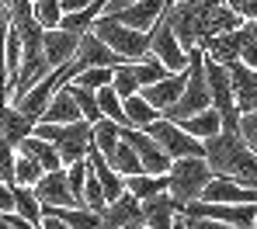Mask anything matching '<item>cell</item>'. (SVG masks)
<instances>
[{
  "instance_id": "cell-13",
  "label": "cell",
  "mask_w": 257,
  "mask_h": 229,
  "mask_svg": "<svg viewBox=\"0 0 257 229\" xmlns=\"http://www.w3.org/2000/svg\"><path fill=\"white\" fill-rule=\"evenodd\" d=\"M77 46H80V35H70L63 28H52L42 35V49H45V66L49 73H56L59 66H66L73 56H77Z\"/></svg>"
},
{
  "instance_id": "cell-27",
  "label": "cell",
  "mask_w": 257,
  "mask_h": 229,
  "mask_svg": "<svg viewBox=\"0 0 257 229\" xmlns=\"http://www.w3.org/2000/svg\"><path fill=\"white\" fill-rule=\"evenodd\" d=\"M42 215H56L70 229H101V215L90 208H42Z\"/></svg>"
},
{
  "instance_id": "cell-31",
  "label": "cell",
  "mask_w": 257,
  "mask_h": 229,
  "mask_svg": "<svg viewBox=\"0 0 257 229\" xmlns=\"http://www.w3.org/2000/svg\"><path fill=\"white\" fill-rule=\"evenodd\" d=\"M132 70H136L139 91H143V87H153V84H160L164 77H171V70H167L160 59H153V56H146L143 63H132Z\"/></svg>"
},
{
  "instance_id": "cell-15",
  "label": "cell",
  "mask_w": 257,
  "mask_h": 229,
  "mask_svg": "<svg viewBox=\"0 0 257 229\" xmlns=\"http://www.w3.org/2000/svg\"><path fill=\"white\" fill-rule=\"evenodd\" d=\"M229 80H233V94H236V111L240 115L257 111V70L243 66V63H233Z\"/></svg>"
},
{
  "instance_id": "cell-47",
  "label": "cell",
  "mask_w": 257,
  "mask_h": 229,
  "mask_svg": "<svg viewBox=\"0 0 257 229\" xmlns=\"http://www.w3.org/2000/svg\"><path fill=\"white\" fill-rule=\"evenodd\" d=\"M7 25V7H0V28Z\"/></svg>"
},
{
  "instance_id": "cell-39",
  "label": "cell",
  "mask_w": 257,
  "mask_h": 229,
  "mask_svg": "<svg viewBox=\"0 0 257 229\" xmlns=\"http://www.w3.org/2000/svg\"><path fill=\"white\" fill-rule=\"evenodd\" d=\"M240 139L250 146L257 153V111H250V115H240Z\"/></svg>"
},
{
  "instance_id": "cell-18",
  "label": "cell",
  "mask_w": 257,
  "mask_h": 229,
  "mask_svg": "<svg viewBox=\"0 0 257 229\" xmlns=\"http://www.w3.org/2000/svg\"><path fill=\"white\" fill-rule=\"evenodd\" d=\"M87 160H90V174L101 181L104 201H108V205H111V201H118V198L125 194V177H122V174H115V170H111V163H108L97 149H90V156H87Z\"/></svg>"
},
{
  "instance_id": "cell-8",
  "label": "cell",
  "mask_w": 257,
  "mask_h": 229,
  "mask_svg": "<svg viewBox=\"0 0 257 229\" xmlns=\"http://www.w3.org/2000/svg\"><path fill=\"white\" fill-rule=\"evenodd\" d=\"M150 56L160 59L171 73H188V52L181 49L171 21H167V14H164V18L157 21V28L150 32Z\"/></svg>"
},
{
  "instance_id": "cell-45",
  "label": "cell",
  "mask_w": 257,
  "mask_h": 229,
  "mask_svg": "<svg viewBox=\"0 0 257 229\" xmlns=\"http://www.w3.org/2000/svg\"><path fill=\"white\" fill-rule=\"evenodd\" d=\"M42 229H70L66 222H59L56 215H42Z\"/></svg>"
},
{
  "instance_id": "cell-52",
  "label": "cell",
  "mask_w": 257,
  "mask_h": 229,
  "mask_svg": "<svg viewBox=\"0 0 257 229\" xmlns=\"http://www.w3.org/2000/svg\"><path fill=\"white\" fill-rule=\"evenodd\" d=\"M250 187H257V181H254V184H250Z\"/></svg>"
},
{
  "instance_id": "cell-35",
  "label": "cell",
  "mask_w": 257,
  "mask_h": 229,
  "mask_svg": "<svg viewBox=\"0 0 257 229\" xmlns=\"http://www.w3.org/2000/svg\"><path fill=\"white\" fill-rule=\"evenodd\" d=\"M42 167L32 160V156H21L18 153V160H14V184H21V187H35V184L42 181Z\"/></svg>"
},
{
  "instance_id": "cell-2",
  "label": "cell",
  "mask_w": 257,
  "mask_h": 229,
  "mask_svg": "<svg viewBox=\"0 0 257 229\" xmlns=\"http://www.w3.org/2000/svg\"><path fill=\"white\" fill-rule=\"evenodd\" d=\"M205 163L215 177H229L243 187H250L257 181V153L240 139V132H219L215 139H209Z\"/></svg>"
},
{
  "instance_id": "cell-46",
  "label": "cell",
  "mask_w": 257,
  "mask_h": 229,
  "mask_svg": "<svg viewBox=\"0 0 257 229\" xmlns=\"http://www.w3.org/2000/svg\"><path fill=\"white\" fill-rule=\"evenodd\" d=\"M174 229H191V226H188V219H181V215H177V222H174Z\"/></svg>"
},
{
  "instance_id": "cell-22",
  "label": "cell",
  "mask_w": 257,
  "mask_h": 229,
  "mask_svg": "<svg viewBox=\"0 0 257 229\" xmlns=\"http://www.w3.org/2000/svg\"><path fill=\"white\" fill-rule=\"evenodd\" d=\"M184 132L191 139H198V142H209L222 132V118H219V111L215 108H205V111H198V115H191V118H184V122H177Z\"/></svg>"
},
{
  "instance_id": "cell-17",
  "label": "cell",
  "mask_w": 257,
  "mask_h": 229,
  "mask_svg": "<svg viewBox=\"0 0 257 229\" xmlns=\"http://www.w3.org/2000/svg\"><path fill=\"white\" fill-rule=\"evenodd\" d=\"M174 222H177V201L167 191L143 201V226L146 229H174Z\"/></svg>"
},
{
  "instance_id": "cell-29",
  "label": "cell",
  "mask_w": 257,
  "mask_h": 229,
  "mask_svg": "<svg viewBox=\"0 0 257 229\" xmlns=\"http://www.w3.org/2000/svg\"><path fill=\"white\" fill-rule=\"evenodd\" d=\"M90 129H94V149H97L101 156H111L115 146L122 142V125H115V122H108V118H97Z\"/></svg>"
},
{
  "instance_id": "cell-41",
  "label": "cell",
  "mask_w": 257,
  "mask_h": 229,
  "mask_svg": "<svg viewBox=\"0 0 257 229\" xmlns=\"http://www.w3.org/2000/svg\"><path fill=\"white\" fill-rule=\"evenodd\" d=\"M0 215H14V191L4 181H0Z\"/></svg>"
},
{
  "instance_id": "cell-19",
  "label": "cell",
  "mask_w": 257,
  "mask_h": 229,
  "mask_svg": "<svg viewBox=\"0 0 257 229\" xmlns=\"http://www.w3.org/2000/svg\"><path fill=\"white\" fill-rule=\"evenodd\" d=\"M202 52H205L209 63H219V66H233V63H240V28L209 39V42L202 46Z\"/></svg>"
},
{
  "instance_id": "cell-26",
  "label": "cell",
  "mask_w": 257,
  "mask_h": 229,
  "mask_svg": "<svg viewBox=\"0 0 257 229\" xmlns=\"http://www.w3.org/2000/svg\"><path fill=\"white\" fill-rule=\"evenodd\" d=\"M167 174L164 177H153V174H136V177H125V191L136 198V201H150V198H157V194H164L167 191Z\"/></svg>"
},
{
  "instance_id": "cell-28",
  "label": "cell",
  "mask_w": 257,
  "mask_h": 229,
  "mask_svg": "<svg viewBox=\"0 0 257 229\" xmlns=\"http://www.w3.org/2000/svg\"><path fill=\"white\" fill-rule=\"evenodd\" d=\"M108 163H111V170L115 174H122V177H136V174H143V163H139V153L128 146L125 139L115 146V153L111 156H104Z\"/></svg>"
},
{
  "instance_id": "cell-11",
  "label": "cell",
  "mask_w": 257,
  "mask_h": 229,
  "mask_svg": "<svg viewBox=\"0 0 257 229\" xmlns=\"http://www.w3.org/2000/svg\"><path fill=\"white\" fill-rule=\"evenodd\" d=\"M164 11H167V0H136V4H128L125 11H118V14H108V18L122 21L125 28H132V32H143V35H150V32L157 28V21L164 18Z\"/></svg>"
},
{
  "instance_id": "cell-38",
  "label": "cell",
  "mask_w": 257,
  "mask_h": 229,
  "mask_svg": "<svg viewBox=\"0 0 257 229\" xmlns=\"http://www.w3.org/2000/svg\"><path fill=\"white\" fill-rule=\"evenodd\" d=\"M222 4H226L243 25H247V21H257V0H222Z\"/></svg>"
},
{
  "instance_id": "cell-33",
  "label": "cell",
  "mask_w": 257,
  "mask_h": 229,
  "mask_svg": "<svg viewBox=\"0 0 257 229\" xmlns=\"http://www.w3.org/2000/svg\"><path fill=\"white\" fill-rule=\"evenodd\" d=\"M70 94H73V104H77V111H80V118L84 122H97L101 118V108H97V94L94 91H84V87H77V84H66Z\"/></svg>"
},
{
  "instance_id": "cell-36",
  "label": "cell",
  "mask_w": 257,
  "mask_h": 229,
  "mask_svg": "<svg viewBox=\"0 0 257 229\" xmlns=\"http://www.w3.org/2000/svg\"><path fill=\"white\" fill-rule=\"evenodd\" d=\"M111 91L118 94V97L139 94V80H136V70H132V63H122V66H115V77H111Z\"/></svg>"
},
{
  "instance_id": "cell-3",
  "label": "cell",
  "mask_w": 257,
  "mask_h": 229,
  "mask_svg": "<svg viewBox=\"0 0 257 229\" xmlns=\"http://www.w3.org/2000/svg\"><path fill=\"white\" fill-rule=\"evenodd\" d=\"M32 136L52 142L56 153H59V160H63V167L87 160L90 149H94V129H90V122H84V118L80 122H66V125H45V122H39Z\"/></svg>"
},
{
  "instance_id": "cell-4",
  "label": "cell",
  "mask_w": 257,
  "mask_h": 229,
  "mask_svg": "<svg viewBox=\"0 0 257 229\" xmlns=\"http://www.w3.org/2000/svg\"><path fill=\"white\" fill-rule=\"evenodd\" d=\"M215 174L209 170V163L202 160V156H188V160H174L171 170H167V194H171L174 201H177V215H181V208L184 205H191V201H198L202 198V191L209 187Z\"/></svg>"
},
{
  "instance_id": "cell-9",
  "label": "cell",
  "mask_w": 257,
  "mask_h": 229,
  "mask_svg": "<svg viewBox=\"0 0 257 229\" xmlns=\"http://www.w3.org/2000/svg\"><path fill=\"white\" fill-rule=\"evenodd\" d=\"M122 139H125L128 146L139 153V163H143V174H153V177H164L167 170H171V156L150 139V132H143V129H122Z\"/></svg>"
},
{
  "instance_id": "cell-50",
  "label": "cell",
  "mask_w": 257,
  "mask_h": 229,
  "mask_svg": "<svg viewBox=\"0 0 257 229\" xmlns=\"http://www.w3.org/2000/svg\"><path fill=\"white\" fill-rule=\"evenodd\" d=\"M0 42H4V28H0Z\"/></svg>"
},
{
  "instance_id": "cell-32",
  "label": "cell",
  "mask_w": 257,
  "mask_h": 229,
  "mask_svg": "<svg viewBox=\"0 0 257 229\" xmlns=\"http://www.w3.org/2000/svg\"><path fill=\"white\" fill-rule=\"evenodd\" d=\"M111 77H115V70L111 66H90L84 70L80 77H73L70 84H77V87H84V91H101V87H111Z\"/></svg>"
},
{
  "instance_id": "cell-48",
  "label": "cell",
  "mask_w": 257,
  "mask_h": 229,
  "mask_svg": "<svg viewBox=\"0 0 257 229\" xmlns=\"http://www.w3.org/2000/svg\"><path fill=\"white\" fill-rule=\"evenodd\" d=\"M177 4H181V0H167V11H171V7H177Z\"/></svg>"
},
{
  "instance_id": "cell-30",
  "label": "cell",
  "mask_w": 257,
  "mask_h": 229,
  "mask_svg": "<svg viewBox=\"0 0 257 229\" xmlns=\"http://www.w3.org/2000/svg\"><path fill=\"white\" fill-rule=\"evenodd\" d=\"M97 108H101V118H108V122H115V125L128 129L125 104H122V97L111 91V87H101V91H97Z\"/></svg>"
},
{
  "instance_id": "cell-53",
  "label": "cell",
  "mask_w": 257,
  "mask_h": 229,
  "mask_svg": "<svg viewBox=\"0 0 257 229\" xmlns=\"http://www.w3.org/2000/svg\"><path fill=\"white\" fill-rule=\"evenodd\" d=\"M254 229H257V219H254Z\"/></svg>"
},
{
  "instance_id": "cell-5",
  "label": "cell",
  "mask_w": 257,
  "mask_h": 229,
  "mask_svg": "<svg viewBox=\"0 0 257 229\" xmlns=\"http://www.w3.org/2000/svg\"><path fill=\"white\" fill-rule=\"evenodd\" d=\"M90 32L111 49L118 59H125V63H143V59L150 56V35L132 32V28H125L122 21H115V18H108V14L97 18V21L90 25Z\"/></svg>"
},
{
  "instance_id": "cell-23",
  "label": "cell",
  "mask_w": 257,
  "mask_h": 229,
  "mask_svg": "<svg viewBox=\"0 0 257 229\" xmlns=\"http://www.w3.org/2000/svg\"><path fill=\"white\" fill-rule=\"evenodd\" d=\"M18 153H21V156H32L45 174H49V170H63V160H59L56 146L45 142V139H39V136H28L21 146H18Z\"/></svg>"
},
{
  "instance_id": "cell-14",
  "label": "cell",
  "mask_w": 257,
  "mask_h": 229,
  "mask_svg": "<svg viewBox=\"0 0 257 229\" xmlns=\"http://www.w3.org/2000/svg\"><path fill=\"white\" fill-rule=\"evenodd\" d=\"M184 84H188V73H171V77H164L160 84H153V87H143V97L160 111V115H167L174 104L181 101V94H184Z\"/></svg>"
},
{
  "instance_id": "cell-20",
  "label": "cell",
  "mask_w": 257,
  "mask_h": 229,
  "mask_svg": "<svg viewBox=\"0 0 257 229\" xmlns=\"http://www.w3.org/2000/svg\"><path fill=\"white\" fill-rule=\"evenodd\" d=\"M39 122H45V125H66V122H80V111H77L73 94H70V87H66V84L52 94V101H49V108H45V115L39 118ZM39 122H35V125H39Z\"/></svg>"
},
{
  "instance_id": "cell-10",
  "label": "cell",
  "mask_w": 257,
  "mask_h": 229,
  "mask_svg": "<svg viewBox=\"0 0 257 229\" xmlns=\"http://www.w3.org/2000/svg\"><path fill=\"white\" fill-rule=\"evenodd\" d=\"M32 191H35V198H39L42 208H84L77 201V194L70 191L66 170H49V174H42V181L35 184Z\"/></svg>"
},
{
  "instance_id": "cell-44",
  "label": "cell",
  "mask_w": 257,
  "mask_h": 229,
  "mask_svg": "<svg viewBox=\"0 0 257 229\" xmlns=\"http://www.w3.org/2000/svg\"><path fill=\"white\" fill-rule=\"evenodd\" d=\"M128 4H136V0H104V11H101V18H104V14H118V11H125Z\"/></svg>"
},
{
  "instance_id": "cell-7",
  "label": "cell",
  "mask_w": 257,
  "mask_h": 229,
  "mask_svg": "<svg viewBox=\"0 0 257 229\" xmlns=\"http://www.w3.org/2000/svg\"><path fill=\"white\" fill-rule=\"evenodd\" d=\"M184 219H209V222H226L236 229H254L257 205H209V201H191L181 208Z\"/></svg>"
},
{
  "instance_id": "cell-42",
  "label": "cell",
  "mask_w": 257,
  "mask_h": 229,
  "mask_svg": "<svg viewBox=\"0 0 257 229\" xmlns=\"http://www.w3.org/2000/svg\"><path fill=\"white\" fill-rule=\"evenodd\" d=\"M97 0H59V7H63V14H80L87 7H94Z\"/></svg>"
},
{
  "instance_id": "cell-12",
  "label": "cell",
  "mask_w": 257,
  "mask_h": 229,
  "mask_svg": "<svg viewBox=\"0 0 257 229\" xmlns=\"http://www.w3.org/2000/svg\"><path fill=\"white\" fill-rule=\"evenodd\" d=\"M198 201H209V205H257V187H243V184L229 181V177H212Z\"/></svg>"
},
{
  "instance_id": "cell-51",
  "label": "cell",
  "mask_w": 257,
  "mask_h": 229,
  "mask_svg": "<svg viewBox=\"0 0 257 229\" xmlns=\"http://www.w3.org/2000/svg\"><path fill=\"white\" fill-rule=\"evenodd\" d=\"M0 7H7V0H0Z\"/></svg>"
},
{
  "instance_id": "cell-21",
  "label": "cell",
  "mask_w": 257,
  "mask_h": 229,
  "mask_svg": "<svg viewBox=\"0 0 257 229\" xmlns=\"http://www.w3.org/2000/svg\"><path fill=\"white\" fill-rule=\"evenodd\" d=\"M0 132H4V139L18 149L25 139L35 132V122H32V118H25L14 104H4V108H0Z\"/></svg>"
},
{
  "instance_id": "cell-40",
  "label": "cell",
  "mask_w": 257,
  "mask_h": 229,
  "mask_svg": "<svg viewBox=\"0 0 257 229\" xmlns=\"http://www.w3.org/2000/svg\"><path fill=\"white\" fill-rule=\"evenodd\" d=\"M11 104V70H7V59H4V46H0V108Z\"/></svg>"
},
{
  "instance_id": "cell-16",
  "label": "cell",
  "mask_w": 257,
  "mask_h": 229,
  "mask_svg": "<svg viewBox=\"0 0 257 229\" xmlns=\"http://www.w3.org/2000/svg\"><path fill=\"white\" fill-rule=\"evenodd\" d=\"M136 222H143V201H136L128 191L101 212V229H125Z\"/></svg>"
},
{
  "instance_id": "cell-34",
  "label": "cell",
  "mask_w": 257,
  "mask_h": 229,
  "mask_svg": "<svg viewBox=\"0 0 257 229\" xmlns=\"http://www.w3.org/2000/svg\"><path fill=\"white\" fill-rule=\"evenodd\" d=\"M32 14H35V21L42 25L45 32L59 28V21H63V7H59V0H32Z\"/></svg>"
},
{
  "instance_id": "cell-49",
  "label": "cell",
  "mask_w": 257,
  "mask_h": 229,
  "mask_svg": "<svg viewBox=\"0 0 257 229\" xmlns=\"http://www.w3.org/2000/svg\"><path fill=\"white\" fill-rule=\"evenodd\" d=\"M0 229H11V226H7V219H4V215H0Z\"/></svg>"
},
{
  "instance_id": "cell-6",
  "label": "cell",
  "mask_w": 257,
  "mask_h": 229,
  "mask_svg": "<svg viewBox=\"0 0 257 229\" xmlns=\"http://www.w3.org/2000/svg\"><path fill=\"white\" fill-rule=\"evenodd\" d=\"M143 132H150V139L171 156V160H188V156H202L205 160V142H198V139H191L177 122L171 118H157L150 129H143Z\"/></svg>"
},
{
  "instance_id": "cell-37",
  "label": "cell",
  "mask_w": 257,
  "mask_h": 229,
  "mask_svg": "<svg viewBox=\"0 0 257 229\" xmlns=\"http://www.w3.org/2000/svg\"><path fill=\"white\" fill-rule=\"evenodd\" d=\"M63 170H66L70 191H73V194H77V201L84 205V184H87V177H90V163L80 160V163H70V167H63Z\"/></svg>"
},
{
  "instance_id": "cell-1",
  "label": "cell",
  "mask_w": 257,
  "mask_h": 229,
  "mask_svg": "<svg viewBox=\"0 0 257 229\" xmlns=\"http://www.w3.org/2000/svg\"><path fill=\"white\" fill-rule=\"evenodd\" d=\"M164 14H167V21H171L174 35H177V42H181L184 52L202 49L215 35L243 28V21L222 0H181L177 7L164 11Z\"/></svg>"
},
{
  "instance_id": "cell-43",
  "label": "cell",
  "mask_w": 257,
  "mask_h": 229,
  "mask_svg": "<svg viewBox=\"0 0 257 229\" xmlns=\"http://www.w3.org/2000/svg\"><path fill=\"white\" fill-rule=\"evenodd\" d=\"M188 226L191 229H236V226H226V222H209V219H188Z\"/></svg>"
},
{
  "instance_id": "cell-25",
  "label": "cell",
  "mask_w": 257,
  "mask_h": 229,
  "mask_svg": "<svg viewBox=\"0 0 257 229\" xmlns=\"http://www.w3.org/2000/svg\"><path fill=\"white\" fill-rule=\"evenodd\" d=\"M11 191H14V215H21L25 222L42 229V205H39L35 191L32 187H21V184H11Z\"/></svg>"
},
{
  "instance_id": "cell-24",
  "label": "cell",
  "mask_w": 257,
  "mask_h": 229,
  "mask_svg": "<svg viewBox=\"0 0 257 229\" xmlns=\"http://www.w3.org/2000/svg\"><path fill=\"white\" fill-rule=\"evenodd\" d=\"M122 104H125V118H128V129H150L157 118H164L143 94H128V97H122Z\"/></svg>"
}]
</instances>
